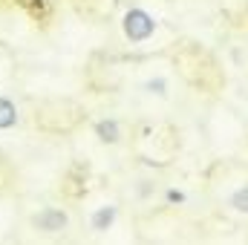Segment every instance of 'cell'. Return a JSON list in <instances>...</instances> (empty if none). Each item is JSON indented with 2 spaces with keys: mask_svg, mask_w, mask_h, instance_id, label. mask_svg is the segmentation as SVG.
I'll list each match as a JSON object with an SVG mask.
<instances>
[{
  "mask_svg": "<svg viewBox=\"0 0 248 245\" xmlns=\"http://www.w3.org/2000/svg\"><path fill=\"white\" fill-rule=\"evenodd\" d=\"M122 29H124V38L130 44H141V41H147L156 32V20L144 9H130L122 20Z\"/></svg>",
  "mask_w": 248,
  "mask_h": 245,
  "instance_id": "cell-1",
  "label": "cell"
},
{
  "mask_svg": "<svg viewBox=\"0 0 248 245\" xmlns=\"http://www.w3.org/2000/svg\"><path fill=\"white\" fill-rule=\"evenodd\" d=\"M69 225V214L63 208H41L38 214H32V228L41 234H61Z\"/></svg>",
  "mask_w": 248,
  "mask_h": 245,
  "instance_id": "cell-2",
  "label": "cell"
},
{
  "mask_svg": "<svg viewBox=\"0 0 248 245\" xmlns=\"http://www.w3.org/2000/svg\"><path fill=\"white\" fill-rule=\"evenodd\" d=\"M116 216H119V208H116V205H101V208L93 211V216H90V228H93L95 234H104V231L113 228Z\"/></svg>",
  "mask_w": 248,
  "mask_h": 245,
  "instance_id": "cell-3",
  "label": "cell"
},
{
  "mask_svg": "<svg viewBox=\"0 0 248 245\" xmlns=\"http://www.w3.org/2000/svg\"><path fill=\"white\" fill-rule=\"evenodd\" d=\"M20 124V110L15 104V98L0 95V133H9Z\"/></svg>",
  "mask_w": 248,
  "mask_h": 245,
  "instance_id": "cell-4",
  "label": "cell"
},
{
  "mask_svg": "<svg viewBox=\"0 0 248 245\" xmlns=\"http://www.w3.org/2000/svg\"><path fill=\"white\" fill-rule=\"evenodd\" d=\"M95 136L104 141V144H116L119 138H122V127L116 119H101V122H95Z\"/></svg>",
  "mask_w": 248,
  "mask_h": 245,
  "instance_id": "cell-5",
  "label": "cell"
},
{
  "mask_svg": "<svg viewBox=\"0 0 248 245\" xmlns=\"http://www.w3.org/2000/svg\"><path fill=\"white\" fill-rule=\"evenodd\" d=\"M144 90H147L150 95H168V81H165V78H150V81L144 84Z\"/></svg>",
  "mask_w": 248,
  "mask_h": 245,
  "instance_id": "cell-6",
  "label": "cell"
},
{
  "mask_svg": "<svg viewBox=\"0 0 248 245\" xmlns=\"http://www.w3.org/2000/svg\"><path fill=\"white\" fill-rule=\"evenodd\" d=\"M231 205L237 208V211H243V214H248V187H240L234 196H231Z\"/></svg>",
  "mask_w": 248,
  "mask_h": 245,
  "instance_id": "cell-7",
  "label": "cell"
},
{
  "mask_svg": "<svg viewBox=\"0 0 248 245\" xmlns=\"http://www.w3.org/2000/svg\"><path fill=\"white\" fill-rule=\"evenodd\" d=\"M168 199H170V202H182V199H185V196H182V193H179V190H168Z\"/></svg>",
  "mask_w": 248,
  "mask_h": 245,
  "instance_id": "cell-8",
  "label": "cell"
}]
</instances>
